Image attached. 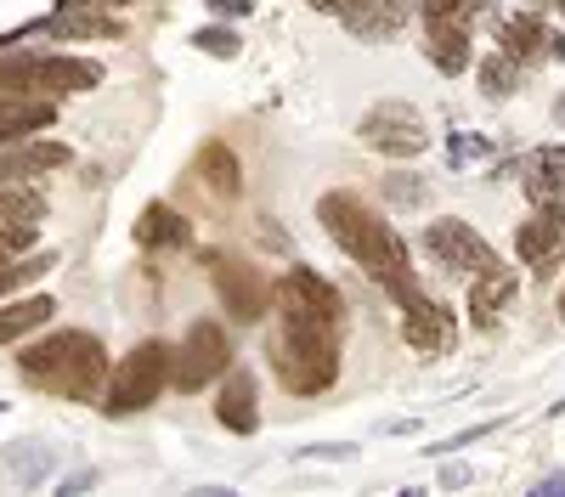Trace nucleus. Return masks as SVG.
<instances>
[{"label": "nucleus", "mask_w": 565, "mask_h": 497, "mask_svg": "<svg viewBox=\"0 0 565 497\" xmlns=\"http://www.w3.org/2000/svg\"><path fill=\"white\" fill-rule=\"evenodd\" d=\"M277 311H282V339L271 350L277 379L289 396H317L340 379V289L317 278L311 266H289L277 283Z\"/></svg>", "instance_id": "1"}, {"label": "nucleus", "mask_w": 565, "mask_h": 497, "mask_svg": "<svg viewBox=\"0 0 565 497\" xmlns=\"http://www.w3.org/2000/svg\"><path fill=\"white\" fill-rule=\"evenodd\" d=\"M317 220H322V233L334 238L373 283H385L402 305H413L424 294L418 278H413V266H407V249L396 238V226L380 209H367L356 193H322L317 198Z\"/></svg>", "instance_id": "2"}, {"label": "nucleus", "mask_w": 565, "mask_h": 497, "mask_svg": "<svg viewBox=\"0 0 565 497\" xmlns=\"http://www.w3.org/2000/svg\"><path fill=\"white\" fill-rule=\"evenodd\" d=\"M18 374L34 390H45V396L90 401V396L103 390V379H108V350H103L97 334H85V328H57V334L23 345Z\"/></svg>", "instance_id": "3"}, {"label": "nucleus", "mask_w": 565, "mask_h": 497, "mask_svg": "<svg viewBox=\"0 0 565 497\" xmlns=\"http://www.w3.org/2000/svg\"><path fill=\"white\" fill-rule=\"evenodd\" d=\"M103 85V63L68 57V52H7L0 57V90H23V97H79V90Z\"/></svg>", "instance_id": "4"}, {"label": "nucleus", "mask_w": 565, "mask_h": 497, "mask_svg": "<svg viewBox=\"0 0 565 497\" xmlns=\"http://www.w3.org/2000/svg\"><path fill=\"white\" fill-rule=\"evenodd\" d=\"M164 385H175V350L164 339H141L130 356H119V368H114L97 407L108 419H130V413H141V407H153Z\"/></svg>", "instance_id": "5"}, {"label": "nucleus", "mask_w": 565, "mask_h": 497, "mask_svg": "<svg viewBox=\"0 0 565 497\" xmlns=\"http://www.w3.org/2000/svg\"><path fill=\"white\" fill-rule=\"evenodd\" d=\"M204 266H210V283H215V294H221V305H226L232 323H260V316L271 311V283L260 278L249 260L210 249Z\"/></svg>", "instance_id": "6"}, {"label": "nucleus", "mask_w": 565, "mask_h": 497, "mask_svg": "<svg viewBox=\"0 0 565 497\" xmlns=\"http://www.w3.org/2000/svg\"><path fill=\"white\" fill-rule=\"evenodd\" d=\"M356 136L373 148V153H385V159H418L424 148H430V125L418 119V108L407 102H380V108H367Z\"/></svg>", "instance_id": "7"}, {"label": "nucleus", "mask_w": 565, "mask_h": 497, "mask_svg": "<svg viewBox=\"0 0 565 497\" xmlns=\"http://www.w3.org/2000/svg\"><path fill=\"white\" fill-rule=\"evenodd\" d=\"M232 368V339L221 323H193L175 350V390H204L210 379H221Z\"/></svg>", "instance_id": "8"}, {"label": "nucleus", "mask_w": 565, "mask_h": 497, "mask_svg": "<svg viewBox=\"0 0 565 497\" xmlns=\"http://www.w3.org/2000/svg\"><path fill=\"white\" fill-rule=\"evenodd\" d=\"M424 249H430L447 271H469V278H481V271H492V266H498L492 244H487L469 220H452V215L424 226Z\"/></svg>", "instance_id": "9"}, {"label": "nucleus", "mask_w": 565, "mask_h": 497, "mask_svg": "<svg viewBox=\"0 0 565 497\" xmlns=\"http://www.w3.org/2000/svg\"><path fill=\"white\" fill-rule=\"evenodd\" d=\"M311 12L340 18L356 40H391L407 23V0H311Z\"/></svg>", "instance_id": "10"}, {"label": "nucleus", "mask_w": 565, "mask_h": 497, "mask_svg": "<svg viewBox=\"0 0 565 497\" xmlns=\"http://www.w3.org/2000/svg\"><path fill=\"white\" fill-rule=\"evenodd\" d=\"M407 316H402V334H407V345L418 350V356H447L452 350V339H458V323H452V311H441L430 294H418L413 305H402Z\"/></svg>", "instance_id": "11"}, {"label": "nucleus", "mask_w": 565, "mask_h": 497, "mask_svg": "<svg viewBox=\"0 0 565 497\" xmlns=\"http://www.w3.org/2000/svg\"><path fill=\"white\" fill-rule=\"evenodd\" d=\"M559 244H565V204H537V215L521 220V233H514V249H521V260L537 266V271L554 260Z\"/></svg>", "instance_id": "12"}, {"label": "nucleus", "mask_w": 565, "mask_h": 497, "mask_svg": "<svg viewBox=\"0 0 565 497\" xmlns=\"http://www.w3.org/2000/svg\"><path fill=\"white\" fill-rule=\"evenodd\" d=\"M215 419H221L232 435H255V424H260V396H255V374H249V368H226Z\"/></svg>", "instance_id": "13"}, {"label": "nucleus", "mask_w": 565, "mask_h": 497, "mask_svg": "<svg viewBox=\"0 0 565 497\" xmlns=\"http://www.w3.org/2000/svg\"><path fill=\"white\" fill-rule=\"evenodd\" d=\"M57 108L45 97H23V90H0V136L7 142H23L29 130H52Z\"/></svg>", "instance_id": "14"}, {"label": "nucleus", "mask_w": 565, "mask_h": 497, "mask_svg": "<svg viewBox=\"0 0 565 497\" xmlns=\"http://www.w3.org/2000/svg\"><path fill=\"white\" fill-rule=\"evenodd\" d=\"M424 57L441 74H463L476 45H469V23H424Z\"/></svg>", "instance_id": "15"}, {"label": "nucleus", "mask_w": 565, "mask_h": 497, "mask_svg": "<svg viewBox=\"0 0 565 497\" xmlns=\"http://www.w3.org/2000/svg\"><path fill=\"white\" fill-rule=\"evenodd\" d=\"M136 244L141 249H186L193 244V226H186L170 204H148L136 220Z\"/></svg>", "instance_id": "16"}, {"label": "nucleus", "mask_w": 565, "mask_h": 497, "mask_svg": "<svg viewBox=\"0 0 565 497\" xmlns=\"http://www.w3.org/2000/svg\"><path fill=\"white\" fill-rule=\"evenodd\" d=\"M74 153L63 142H18L12 153H0V181H23V175H45V170H63Z\"/></svg>", "instance_id": "17"}, {"label": "nucleus", "mask_w": 565, "mask_h": 497, "mask_svg": "<svg viewBox=\"0 0 565 497\" xmlns=\"http://www.w3.org/2000/svg\"><path fill=\"white\" fill-rule=\"evenodd\" d=\"M526 198L532 204H565V148H537L526 159Z\"/></svg>", "instance_id": "18"}, {"label": "nucleus", "mask_w": 565, "mask_h": 497, "mask_svg": "<svg viewBox=\"0 0 565 497\" xmlns=\"http://www.w3.org/2000/svg\"><path fill=\"white\" fill-rule=\"evenodd\" d=\"M57 316V300L52 294H29V300H12V305H0V345H12V339H29L34 328H45Z\"/></svg>", "instance_id": "19"}, {"label": "nucleus", "mask_w": 565, "mask_h": 497, "mask_svg": "<svg viewBox=\"0 0 565 497\" xmlns=\"http://www.w3.org/2000/svg\"><path fill=\"white\" fill-rule=\"evenodd\" d=\"M509 294H514V271H509V266L481 271L476 289H469V316H476V328H492V323H498V311H503Z\"/></svg>", "instance_id": "20"}, {"label": "nucleus", "mask_w": 565, "mask_h": 497, "mask_svg": "<svg viewBox=\"0 0 565 497\" xmlns=\"http://www.w3.org/2000/svg\"><path fill=\"white\" fill-rule=\"evenodd\" d=\"M548 29H543V18H532V12H521V18H509L503 29H498V52H509V57H521V63H532V57H543L548 52Z\"/></svg>", "instance_id": "21"}, {"label": "nucleus", "mask_w": 565, "mask_h": 497, "mask_svg": "<svg viewBox=\"0 0 565 497\" xmlns=\"http://www.w3.org/2000/svg\"><path fill=\"white\" fill-rule=\"evenodd\" d=\"M199 170H204V181H210V193H221V198H238V159H232V148H221V142H210L204 153H199Z\"/></svg>", "instance_id": "22"}, {"label": "nucleus", "mask_w": 565, "mask_h": 497, "mask_svg": "<svg viewBox=\"0 0 565 497\" xmlns=\"http://www.w3.org/2000/svg\"><path fill=\"white\" fill-rule=\"evenodd\" d=\"M7 469H12L23 486H40L45 475H52V452H45L40 441H12V446H7Z\"/></svg>", "instance_id": "23"}, {"label": "nucleus", "mask_w": 565, "mask_h": 497, "mask_svg": "<svg viewBox=\"0 0 565 497\" xmlns=\"http://www.w3.org/2000/svg\"><path fill=\"white\" fill-rule=\"evenodd\" d=\"M514 85H521V57L498 52V57H487V63H481V90H487L492 102L514 97Z\"/></svg>", "instance_id": "24"}, {"label": "nucleus", "mask_w": 565, "mask_h": 497, "mask_svg": "<svg viewBox=\"0 0 565 497\" xmlns=\"http://www.w3.org/2000/svg\"><path fill=\"white\" fill-rule=\"evenodd\" d=\"M40 215H45L40 193H23L18 181H0V226L7 220H40Z\"/></svg>", "instance_id": "25"}, {"label": "nucleus", "mask_w": 565, "mask_h": 497, "mask_svg": "<svg viewBox=\"0 0 565 497\" xmlns=\"http://www.w3.org/2000/svg\"><path fill=\"white\" fill-rule=\"evenodd\" d=\"M487 0H424V23H476Z\"/></svg>", "instance_id": "26"}, {"label": "nucleus", "mask_w": 565, "mask_h": 497, "mask_svg": "<svg viewBox=\"0 0 565 497\" xmlns=\"http://www.w3.org/2000/svg\"><path fill=\"white\" fill-rule=\"evenodd\" d=\"M193 45H199V52H210V57H238V34H232V29H199L193 34Z\"/></svg>", "instance_id": "27"}, {"label": "nucleus", "mask_w": 565, "mask_h": 497, "mask_svg": "<svg viewBox=\"0 0 565 497\" xmlns=\"http://www.w3.org/2000/svg\"><path fill=\"white\" fill-rule=\"evenodd\" d=\"M487 153V142H481V136H476V142H469V136H458V142H452V159L463 164V159H481Z\"/></svg>", "instance_id": "28"}, {"label": "nucleus", "mask_w": 565, "mask_h": 497, "mask_svg": "<svg viewBox=\"0 0 565 497\" xmlns=\"http://www.w3.org/2000/svg\"><path fill=\"white\" fill-rule=\"evenodd\" d=\"M210 7H215V12H226V18H244V12L255 7V0H210Z\"/></svg>", "instance_id": "29"}, {"label": "nucleus", "mask_w": 565, "mask_h": 497, "mask_svg": "<svg viewBox=\"0 0 565 497\" xmlns=\"http://www.w3.org/2000/svg\"><path fill=\"white\" fill-rule=\"evenodd\" d=\"M90 480H97V475H90V469H79V475H68V480H63V491H85Z\"/></svg>", "instance_id": "30"}, {"label": "nucleus", "mask_w": 565, "mask_h": 497, "mask_svg": "<svg viewBox=\"0 0 565 497\" xmlns=\"http://www.w3.org/2000/svg\"><path fill=\"white\" fill-rule=\"evenodd\" d=\"M559 491H565V475H548V480L537 486V497H559Z\"/></svg>", "instance_id": "31"}, {"label": "nucleus", "mask_w": 565, "mask_h": 497, "mask_svg": "<svg viewBox=\"0 0 565 497\" xmlns=\"http://www.w3.org/2000/svg\"><path fill=\"white\" fill-rule=\"evenodd\" d=\"M63 7H130V0H63Z\"/></svg>", "instance_id": "32"}, {"label": "nucleus", "mask_w": 565, "mask_h": 497, "mask_svg": "<svg viewBox=\"0 0 565 497\" xmlns=\"http://www.w3.org/2000/svg\"><path fill=\"white\" fill-rule=\"evenodd\" d=\"M548 52H554V57L565 63V34H554V40H548Z\"/></svg>", "instance_id": "33"}, {"label": "nucleus", "mask_w": 565, "mask_h": 497, "mask_svg": "<svg viewBox=\"0 0 565 497\" xmlns=\"http://www.w3.org/2000/svg\"><path fill=\"white\" fill-rule=\"evenodd\" d=\"M554 119H559V125H565V97H559V108H554Z\"/></svg>", "instance_id": "34"}, {"label": "nucleus", "mask_w": 565, "mask_h": 497, "mask_svg": "<svg viewBox=\"0 0 565 497\" xmlns=\"http://www.w3.org/2000/svg\"><path fill=\"white\" fill-rule=\"evenodd\" d=\"M554 7H559V18H565V0H554Z\"/></svg>", "instance_id": "35"}, {"label": "nucleus", "mask_w": 565, "mask_h": 497, "mask_svg": "<svg viewBox=\"0 0 565 497\" xmlns=\"http://www.w3.org/2000/svg\"><path fill=\"white\" fill-rule=\"evenodd\" d=\"M0 413H7V401H0Z\"/></svg>", "instance_id": "36"}]
</instances>
